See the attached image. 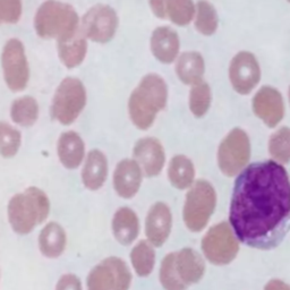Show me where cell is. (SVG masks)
<instances>
[{
  "instance_id": "d4e9b609",
  "label": "cell",
  "mask_w": 290,
  "mask_h": 290,
  "mask_svg": "<svg viewBox=\"0 0 290 290\" xmlns=\"http://www.w3.org/2000/svg\"><path fill=\"white\" fill-rule=\"evenodd\" d=\"M168 178L170 184L180 191L191 187L195 181V167L192 160L184 154L173 157L168 166Z\"/></svg>"
},
{
  "instance_id": "f546056e",
  "label": "cell",
  "mask_w": 290,
  "mask_h": 290,
  "mask_svg": "<svg viewBox=\"0 0 290 290\" xmlns=\"http://www.w3.org/2000/svg\"><path fill=\"white\" fill-rule=\"evenodd\" d=\"M195 16V2L193 0H167L166 18L177 26L191 24Z\"/></svg>"
},
{
  "instance_id": "ac0fdd59",
  "label": "cell",
  "mask_w": 290,
  "mask_h": 290,
  "mask_svg": "<svg viewBox=\"0 0 290 290\" xmlns=\"http://www.w3.org/2000/svg\"><path fill=\"white\" fill-rule=\"evenodd\" d=\"M58 56L66 67L72 69L83 63L87 53V39L81 28L57 39Z\"/></svg>"
},
{
  "instance_id": "74e56055",
  "label": "cell",
  "mask_w": 290,
  "mask_h": 290,
  "mask_svg": "<svg viewBox=\"0 0 290 290\" xmlns=\"http://www.w3.org/2000/svg\"><path fill=\"white\" fill-rule=\"evenodd\" d=\"M288 96H289V103H290V85H289V91H288Z\"/></svg>"
},
{
  "instance_id": "277c9868",
  "label": "cell",
  "mask_w": 290,
  "mask_h": 290,
  "mask_svg": "<svg viewBox=\"0 0 290 290\" xmlns=\"http://www.w3.org/2000/svg\"><path fill=\"white\" fill-rule=\"evenodd\" d=\"M81 19L69 3L47 0L39 7L34 16V30L42 39H57L80 28Z\"/></svg>"
},
{
  "instance_id": "484cf974",
  "label": "cell",
  "mask_w": 290,
  "mask_h": 290,
  "mask_svg": "<svg viewBox=\"0 0 290 290\" xmlns=\"http://www.w3.org/2000/svg\"><path fill=\"white\" fill-rule=\"evenodd\" d=\"M194 28L204 37H211L219 28V15L208 0H199L195 3Z\"/></svg>"
},
{
  "instance_id": "5b68a950",
  "label": "cell",
  "mask_w": 290,
  "mask_h": 290,
  "mask_svg": "<svg viewBox=\"0 0 290 290\" xmlns=\"http://www.w3.org/2000/svg\"><path fill=\"white\" fill-rule=\"evenodd\" d=\"M216 206V193L207 180H196L189 187L183 208L187 229L200 233L207 226Z\"/></svg>"
},
{
  "instance_id": "d590c367",
  "label": "cell",
  "mask_w": 290,
  "mask_h": 290,
  "mask_svg": "<svg viewBox=\"0 0 290 290\" xmlns=\"http://www.w3.org/2000/svg\"><path fill=\"white\" fill-rule=\"evenodd\" d=\"M150 8L154 14L160 19H167L166 18V5H167V0H149Z\"/></svg>"
},
{
  "instance_id": "d6a6232c",
  "label": "cell",
  "mask_w": 290,
  "mask_h": 290,
  "mask_svg": "<svg viewBox=\"0 0 290 290\" xmlns=\"http://www.w3.org/2000/svg\"><path fill=\"white\" fill-rule=\"evenodd\" d=\"M160 282L165 290H186L187 287L180 280L175 268V252L166 255L161 262Z\"/></svg>"
},
{
  "instance_id": "ffe728a7",
  "label": "cell",
  "mask_w": 290,
  "mask_h": 290,
  "mask_svg": "<svg viewBox=\"0 0 290 290\" xmlns=\"http://www.w3.org/2000/svg\"><path fill=\"white\" fill-rule=\"evenodd\" d=\"M57 153L60 164L66 169L75 170L80 168L86 156L83 138L75 130L64 131L58 138Z\"/></svg>"
},
{
  "instance_id": "7402d4cb",
  "label": "cell",
  "mask_w": 290,
  "mask_h": 290,
  "mask_svg": "<svg viewBox=\"0 0 290 290\" xmlns=\"http://www.w3.org/2000/svg\"><path fill=\"white\" fill-rule=\"evenodd\" d=\"M111 229L115 239L121 245H131L140 235V221L137 214L130 207H119L113 216Z\"/></svg>"
},
{
  "instance_id": "9a60e30c",
  "label": "cell",
  "mask_w": 290,
  "mask_h": 290,
  "mask_svg": "<svg viewBox=\"0 0 290 290\" xmlns=\"http://www.w3.org/2000/svg\"><path fill=\"white\" fill-rule=\"evenodd\" d=\"M172 228V214L164 202L154 203L146 214L145 235L154 247H161L167 242Z\"/></svg>"
},
{
  "instance_id": "2e32d148",
  "label": "cell",
  "mask_w": 290,
  "mask_h": 290,
  "mask_svg": "<svg viewBox=\"0 0 290 290\" xmlns=\"http://www.w3.org/2000/svg\"><path fill=\"white\" fill-rule=\"evenodd\" d=\"M143 172L134 159H124L116 166L113 175L115 192L122 199L129 200L140 191Z\"/></svg>"
},
{
  "instance_id": "6da1fadb",
  "label": "cell",
  "mask_w": 290,
  "mask_h": 290,
  "mask_svg": "<svg viewBox=\"0 0 290 290\" xmlns=\"http://www.w3.org/2000/svg\"><path fill=\"white\" fill-rule=\"evenodd\" d=\"M229 225L244 245L271 250L290 231V178L274 160L254 162L237 175Z\"/></svg>"
},
{
  "instance_id": "44dd1931",
  "label": "cell",
  "mask_w": 290,
  "mask_h": 290,
  "mask_svg": "<svg viewBox=\"0 0 290 290\" xmlns=\"http://www.w3.org/2000/svg\"><path fill=\"white\" fill-rule=\"evenodd\" d=\"M175 268L183 284L188 288L201 281L206 273V262L193 249H183L175 253Z\"/></svg>"
},
{
  "instance_id": "4316f807",
  "label": "cell",
  "mask_w": 290,
  "mask_h": 290,
  "mask_svg": "<svg viewBox=\"0 0 290 290\" xmlns=\"http://www.w3.org/2000/svg\"><path fill=\"white\" fill-rule=\"evenodd\" d=\"M130 262L138 277L145 278L152 273L156 265V250L148 241H141L130 252Z\"/></svg>"
},
{
  "instance_id": "836d02e7",
  "label": "cell",
  "mask_w": 290,
  "mask_h": 290,
  "mask_svg": "<svg viewBox=\"0 0 290 290\" xmlns=\"http://www.w3.org/2000/svg\"><path fill=\"white\" fill-rule=\"evenodd\" d=\"M22 15V0H0V24H15Z\"/></svg>"
},
{
  "instance_id": "4dcf8cb0",
  "label": "cell",
  "mask_w": 290,
  "mask_h": 290,
  "mask_svg": "<svg viewBox=\"0 0 290 290\" xmlns=\"http://www.w3.org/2000/svg\"><path fill=\"white\" fill-rule=\"evenodd\" d=\"M269 153L274 161L280 165L290 162V128L287 126L280 127L270 136Z\"/></svg>"
},
{
  "instance_id": "603a6c76",
  "label": "cell",
  "mask_w": 290,
  "mask_h": 290,
  "mask_svg": "<svg viewBox=\"0 0 290 290\" xmlns=\"http://www.w3.org/2000/svg\"><path fill=\"white\" fill-rule=\"evenodd\" d=\"M175 72L179 81L192 86L203 81L206 73V60L199 51H185L179 53L175 61Z\"/></svg>"
},
{
  "instance_id": "5bb4252c",
  "label": "cell",
  "mask_w": 290,
  "mask_h": 290,
  "mask_svg": "<svg viewBox=\"0 0 290 290\" xmlns=\"http://www.w3.org/2000/svg\"><path fill=\"white\" fill-rule=\"evenodd\" d=\"M133 159L137 162L145 177L160 175L166 164V152L162 143L156 137H143L135 143Z\"/></svg>"
},
{
  "instance_id": "83f0119b",
  "label": "cell",
  "mask_w": 290,
  "mask_h": 290,
  "mask_svg": "<svg viewBox=\"0 0 290 290\" xmlns=\"http://www.w3.org/2000/svg\"><path fill=\"white\" fill-rule=\"evenodd\" d=\"M10 118L14 124L22 127H31L39 118V106L32 96L25 95L11 103Z\"/></svg>"
},
{
  "instance_id": "cb8c5ba5",
  "label": "cell",
  "mask_w": 290,
  "mask_h": 290,
  "mask_svg": "<svg viewBox=\"0 0 290 290\" xmlns=\"http://www.w3.org/2000/svg\"><path fill=\"white\" fill-rule=\"evenodd\" d=\"M40 253L47 258H57L64 254L67 245V235L63 227L50 221L42 228L38 237Z\"/></svg>"
},
{
  "instance_id": "f35d334b",
  "label": "cell",
  "mask_w": 290,
  "mask_h": 290,
  "mask_svg": "<svg viewBox=\"0 0 290 290\" xmlns=\"http://www.w3.org/2000/svg\"><path fill=\"white\" fill-rule=\"evenodd\" d=\"M287 1H288V2H289V3H290V0H287Z\"/></svg>"
},
{
  "instance_id": "7c38bea8",
  "label": "cell",
  "mask_w": 290,
  "mask_h": 290,
  "mask_svg": "<svg viewBox=\"0 0 290 290\" xmlns=\"http://www.w3.org/2000/svg\"><path fill=\"white\" fill-rule=\"evenodd\" d=\"M260 63L249 51H239L233 57L228 68L231 86L241 95L252 92L261 81Z\"/></svg>"
},
{
  "instance_id": "4fadbf2b",
  "label": "cell",
  "mask_w": 290,
  "mask_h": 290,
  "mask_svg": "<svg viewBox=\"0 0 290 290\" xmlns=\"http://www.w3.org/2000/svg\"><path fill=\"white\" fill-rule=\"evenodd\" d=\"M254 115L269 128H274L285 117V102L278 88L264 85L258 88L252 99Z\"/></svg>"
},
{
  "instance_id": "d6986e66",
  "label": "cell",
  "mask_w": 290,
  "mask_h": 290,
  "mask_svg": "<svg viewBox=\"0 0 290 290\" xmlns=\"http://www.w3.org/2000/svg\"><path fill=\"white\" fill-rule=\"evenodd\" d=\"M108 172V159L102 151L94 149L86 153L81 172V179L85 188L92 192L99 191L107 181Z\"/></svg>"
},
{
  "instance_id": "e0dca14e",
  "label": "cell",
  "mask_w": 290,
  "mask_h": 290,
  "mask_svg": "<svg viewBox=\"0 0 290 290\" xmlns=\"http://www.w3.org/2000/svg\"><path fill=\"white\" fill-rule=\"evenodd\" d=\"M150 49L153 57L161 64L175 63L180 50L179 36L169 26H159L151 36Z\"/></svg>"
},
{
  "instance_id": "9c48e42d",
  "label": "cell",
  "mask_w": 290,
  "mask_h": 290,
  "mask_svg": "<svg viewBox=\"0 0 290 290\" xmlns=\"http://www.w3.org/2000/svg\"><path fill=\"white\" fill-rule=\"evenodd\" d=\"M131 272L121 257L104 258L91 269L86 277V290H128Z\"/></svg>"
},
{
  "instance_id": "1f68e13d",
  "label": "cell",
  "mask_w": 290,
  "mask_h": 290,
  "mask_svg": "<svg viewBox=\"0 0 290 290\" xmlns=\"http://www.w3.org/2000/svg\"><path fill=\"white\" fill-rule=\"evenodd\" d=\"M22 144V134L8 123L0 122V156L13 158L17 154Z\"/></svg>"
},
{
  "instance_id": "7a4b0ae2",
  "label": "cell",
  "mask_w": 290,
  "mask_h": 290,
  "mask_svg": "<svg viewBox=\"0 0 290 290\" xmlns=\"http://www.w3.org/2000/svg\"><path fill=\"white\" fill-rule=\"evenodd\" d=\"M168 85L156 73L144 75L128 99V115L136 128L148 130L168 103Z\"/></svg>"
},
{
  "instance_id": "30bf717a",
  "label": "cell",
  "mask_w": 290,
  "mask_h": 290,
  "mask_svg": "<svg viewBox=\"0 0 290 290\" xmlns=\"http://www.w3.org/2000/svg\"><path fill=\"white\" fill-rule=\"evenodd\" d=\"M1 67L6 85L13 92H21L28 86L30 68L24 44L18 39H9L1 52Z\"/></svg>"
},
{
  "instance_id": "8fae6325",
  "label": "cell",
  "mask_w": 290,
  "mask_h": 290,
  "mask_svg": "<svg viewBox=\"0 0 290 290\" xmlns=\"http://www.w3.org/2000/svg\"><path fill=\"white\" fill-rule=\"evenodd\" d=\"M119 18L116 10L108 5L98 3L91 7L82 17L80 28L87 40L96 43H108L116 36Z\"/></svg>"
},
{
  "instance_id": "e575fe53",
  "label": "cell",
  "mask_w": 290,
  "mask_h": 290,
  "mask_svg": "<svg viewBox=\"0 0 290 290\" xmlns=\"http://www.w3.org/2000/svg\"><path fill=\"white\" fill-rule=\"evenodd\" d=\"M55 290H84L83 284L74 273L63 274L57 281Z\"/></svg>"
},
{
  "instance_id": "8992f818",
  "label": "cell",
  "mask_w": 290,
  "mask_h": 290,
  "mask_svg": "<svg viewBox=\"0 0 290 290\" xmlns=\"http://www.w3.org/2000/svg\"><path fill=\"white\" fill-rule=\"evenodd\" d=\"M85 104L86 90L82 81L76 77H66L53 95L50 114L61 125H72L82 114Z\"/></svg>"
},
{
  "instance_id": "52a82bcc",
  "label": "cell",
  "mask_w": 290,
  "mask_h": 290,
  "mask_svg": "<svg viewBox=\"0 0 290 290\" xmlns=\"http://www.w3.org/2000/svg\"><path fill=\"white\" fill-rule=\"evenodd\" d=\"M250 159V141L245 130L236 127L228 133L218 149V166L227 177L237 176Z\"/></svg>"
},
{
  "instance_id": "f1b7e54d",
  "label": "cell",
  "mask_w": 290,
  "mask_h": 290,
  "mask_svg": "<svg viewBox=\"0 0 290 290\" xmlns=\"http://www.w3.org/2000/svg\"><path fill=\"white\" fill-rule=\"evenodd\" d=\"M212 103L211 87L206 81H201L191 86L188 96L189 110L196 118H202L207 114Z\"/></svg>"
},
{
  "instance_id": "ba28073f",
  "label": "cell",
  "mask_w": 290,
  "mask_h": 290,
  "mask_svg": "<svg viewBox=\"0 0 290 290\" xmlns=\"http://www.w3.org/2000/svg\"><path fill=\"white\" fill-rule=\"evenodd\" d=\"M201 246L207 260L214 265H228L239 252V241L228 222L211 227L202 238Z\"/></svg>"
},
{
  "instance_id": "8d00e7d4",
  "label": "cell",
  "mask_w": 290,
  "mask_h": 290,
  "mask_svg": "<svg viewBox=\"0 0 290 290\" xmlns=\"http://www.w3.org/2000/svg\"><path fill=\"white\" fill-rule=\"evenodd\" d=\"M264 290H290V285L286 284V282L279 279H273L270 280L265 285Z\"/></svg>"
},
{
  "instance_id": "3957f363",
  "label": "cell",
  "mask_w": 290,
  "mask_h": 290,
  "mask_svg": "<svg viewBox=\"0 0 290 290\" xmlns=\"http://www.w3.org/2000/svg\"><path fill=\"white\" fill-rule=\"evenodd\" d=\"M50 213V201L42 189L31 186L17 193L7 206L8 222L15 233L24 236L43 223Z\"/></svg>"
}]
</instances>
